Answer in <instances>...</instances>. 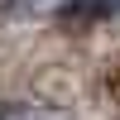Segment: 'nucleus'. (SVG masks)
I'll return each mask as SVG.
<instances>
[{
  "mask_svg": "<svg viewBox=\"0 0 120 120\" xmlns=\"http://www.w3.org/2000/svg\"><path fill=\"white\" fill-rule=\"evenodd\" d=\"M0 120H67L58 111H43V106H15V111H5Z\"/></svg>",
  "mask_w": 120,
  "mask_h": 120,
  "instance_id": "nucleus-2",
  "label": "nucleus"
},
{
  "mask_svg": "<svg viewBox=\"0 0 120 120\" xmlns=\"http://www.w3.org/2000/svg\"><path fill=\"white\" fill-rule=\"evenodd\" d=\"M63 19H111L120 15V0H63V10H58Z\"/></svg>",
  "mask_w": 120,
  "mask_h": 120,
  "instance_id": "nucleus-1",
  "label": "nucleus"
},
{
  "mask_svg": "<svg viewBox=\"0 0 120 120\" xmlns=\"http://www.w3.org/2000/svg\"><path fill=\"white\" fill-rule=\"evenodd\" d=\"M34 5H43V0H0V10H34Z\"/></svg>",
  "mask_w": 120,
  "mask_h": 120,
  "instance_id": "nucleus-3",
  "label": "nucleus"
}]
</instances>
